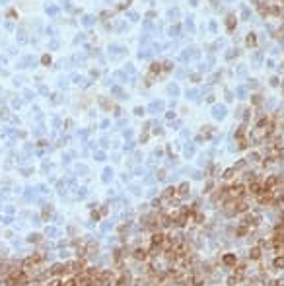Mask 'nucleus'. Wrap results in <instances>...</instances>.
Wrapping results in <instances>:
<instances>
[{
	"label": "nucleus",
	"instance_id": "obj_1",
	"mask_svg": "<svg viewBox=\"0 0 284 286\" xmlns=\"http://www.w3.org/2000/svg\"><path fill=\"white\" fill-rule=\"evenodd\" d=\"M222 210H224L226 216H236V214H237V202H236V199H234V201H228V202L224 204Z\"/></svg>",
	"mask_w": 284,
	"mask_h": 286
},
{
	"label": "nucleus",
	"instance_id": "obj_2",
	"mask_svg": "<svg viewBox=\"0 0 284 286\" xmlns=\"http://www.w3.org/2000/svg\"><path fill=\"white\" fill-rule=\"evenodd\" d=\"M243 193H245V187L241 185V183H237V185L230 187V197H232V199H241Z\"/></svg>",
	"mask_w": 284,
	"mask_h": 286
},
{
	"label": "nucleus",
	"instance_id": "obj_3",
	"mask_svg": "<svg viewBox=\"0 0 284 286\" xmlns=\"http://www.w3.org/2000/svg\"><path fill=\"white\" fill-rule=\"evenodd\" d=\"M222 263L226 267H236V263H237V257L234 253H226L224 257H222Z\"/></svg>",
	"mask_w": 284,
	"mask_h": 286
},
{
	"label": "nucleus",
	"instance_id": "obj_4",
	"mask_svg": "<svg viewBox=\"0 0 284 286\" xmlns=\"http://www.w3.org/2000/svg\"><path fill=\"white\" fill-rule=\"evenodd\" d=\"M133 257H134L136 261H144V259L148 257V251H146V249H142V247H138V249H134Z\"/></svg>",
	"mask_w": 284,
	"mask_h": 286
},
{
	"label": "nucleus",
	"instance_id": "obj_5",
	"mask_svg": "<svg viewBox=\"0 0 284 286\" xmlns=\"http://www.w3.org/2000/svg\"><path fill=\"white\" fill-rule=\"evenodd\" d=\"M249 193H251V195H255V197H259L261 193H263V185H259L257 181H253L251 185H249Z\"/></svg>",
	"mask_w": 284,
	"mask_h": 286
},
{
	"label": "nucleus",
	"instance_id": "obj_6",
	"mask_svg": "<svg viewBox=\"0 0 284 286\" xmlns=\"http://www.w3.org/2000/svg\"><path fill=\"white\" fill-rule=\"evenodd\" d=\"M259 220H261L259 214H249V216L245 218V226H257V224H259Z\"/></svg>",
	"mask_w": 284,
	"mask_h": 286
},
{
	"label": "nucleus",
	"instance_id": "obj_7",
	"mask_svg": "<svg viewBox=\"0 0 284 286\" xmlns=\"http://www.w3.org/2000/svg\"><path fill=\"white\" fill-rule=\"evenodd\" d=\"M164 239H165L164 234H162V232H156L154 236H152V243H154V245H162V243H164Z\"/></svg>",
	"mask_w": 284,
	"mask_h": 286
},
{
	"label": "nucleus",
	"instance_id": "obj_8",
	"mask_svg": "<svg viewBox=\"0 0 284 286\" xmlns=\"http://www.w3.org/2000/svg\"><path fill=\"white\" fill-rule=\"evenodd\" d=\"M130 284V275H123L117 282H115V286H128Z\"/></svg>",
	"mask_w": 284,
	"mask_h": 286
},
{
	"label": "nucleus",
	"instance_id": "obj_9",
	"mask_svg": "<svg viewBox=\"0 0 284 286\" xmlns=\"http://www.w3.org/2000/svg\"><path fill=\"white\" fill-rule=\"evenodd\" d=\"M187 193H189V183H181L179 189H177V195L179 197H185Z\"/></svg>",
	"mask_w": 284,
	"mask_h": 286
},
{
	"label": "nucleus",
	"instance_id": "obj_10",
	"mask_svg": "<svg viewBox=\"0 0 284 286\" xmlns=\"http://www.w3.org/2000/svg\"><path fill=\"white\" fill-rule=\"evenodd\" d=\"M160 251H162V245H154V243H152V247H150V255H152V257H158V255H160Z\"/></svg>",
	"mask_w": 284,
	"mask_h": 286
},
{
	"label": "nucleus",
	"instance_id": "obj_11",
	"mask_svg": "<svg viewBox=\"0 0 284 286\" xmlns=\"http://www.w3.org/2000/svg\"><path fill=\"white\" fill-rule=\"evenodd\" d=\"M249 257H251V259H255V261H257V259H261V249H259V247H253L251 251H249Z\"/></svg>",
	"mask_w": 284,
	"mask_h": 286
},
{
	"label": "nucleus",
	"instance_id": "obj_12",
	"mask_svg": "<svg viewBox=\"0 0 284 286\" xmlns=\"http://www.w3.org/2000/svg\"><path fill=\"white\" fill-rule=\"evenodd\" d=\"M64 270H68V269H64L62 265H53V269H51V275H61V273H64Z\"/></svg>",
	"mask_w": 284,
	"mask_h": 286
},
{
	"label": "nucleus",
	"instance_id": "obj_13",
	"mask_svg": "<svg viewBox=\"0 0 284 286\" xmlns=\"http://www.w3.org/2000/svg\"><path fill=\"white\" fill-rule=\"evenodd\" d=\"M273 265H274V269H284V257H276L273 261Z\"/></svg>",
	"mask_w": 284,
	"mask_h": 286
},
{
	"label": "nucleus",
	"instance_id": "obj_14",
	"mask_svg": "<svg viewBox=\"0 0 284 286\" xmlns=\"http://www.w3.org/2000/svg\"><path fill=\"white\" fill-rule=\"evenodd\" d=\"M175 191H177L175 187H167V189H165V193H164V197H165V199H169V197L175 195Z\"/></svg>",
	"mask_w": 284,
	"mask_h": 286
},
{
	"label": "nucleus",
	"instance_id": "obj_15",
	"mask_svg": "<svg viewBox=\"0 0 284 286\" xmlns=\"http://www.w3.org/2000/svg\"><path fill=\"white\" fill-rule=\"evenodd\" d=\"M247 232H249V228H247V226H239V228L236 230V234H237V236H245Z\"/></svg>",
	"mask_w": 284,
	"mask_h": 286
},
{
	"label": "nucleus",
	"instance_id": "obj_16",
	"mask_svg": "<svg viewBox=\"0 0 284 286\" xmlns=\"http://www.w3.org/2000/svg\"><path fill=\"white\" fill-rule=\"evenodd\" d=\"M202 220H205V214H202V212H196V214H195V222L202 224Z\"/></svg>",
	"mask_w": 284,
	"mask_h": 286
},
{
	"label": "nucleus",
	"instance_id": "obj_17",
	"mask_svg": "<svg viewBox=\"0 0 284 286\" xmlns=\"http://www.w3.org/2000/svg\"><path fill=\"white\" fill-rule=\"evenodd\" d=\"M237 280H239V276H230V278H228V284H230V286H236Z\"/></svg>",
	"mask_w": 284,
	"mask_h": 286
},
{
	"label": "nucleus",
	"instance_id": "obj_18",
	"mask_svg": "<svg viewBox=\"0 0 284 286\" xmlns=\"http://www.w3.org/2000/svg\"><path fill=\"white\" fill-rule=\"evenodd\" d=\"M234 171H236V170H226V171H224V179H230V177H234Z\"/></svg>",
	"mask_w": 284,
	"mask_h": 286
},
{
	"label": "nucleus",
	"instance_id": "obj_19",
	"mask_svg": "<svg viewBox=\"0 0 284 286\" xmlns=\"http://www.w3.org/2000/svg\"><path fill=\"white\" fill-rule=\"evenodd\" d=\"M228 29H234V16H228V21H226Z\"/></svg>",
	"mask_w": 284,
	"mask_h": 286
},
{
	"label": "nucleus",
	"instance_id": "obj_20",
	"mask_svg": "<svg viewBox=\"0 0 284 286\" xmlns=\"http://www.w3.org/2000/svg\"><path fill=\"white\" fill-rule=\"evenodd\" d=\"M247 45H249V47H251V45H255V35H253V33L249 35V37H247Z\"/></svg>",
	"mask_w": 284,
	"mask_h": 286
},
{
	"label": "nucleus",
	"instance_id": "obj_21",
	"mask_svg": "<svg viewBox=\"0 0 284 286\" xmlns=\"http://www.w3.org/2000/svg\"><path fill=\"white\" fill-rule=\"evenodd\" d=\"M41 239V236H39V234H33V236L29 238V241H39Z\"/></svg>",
	"mask_w": 284,
	"mask_h": 286
},
{
	"label": "nucleus",
	"instance_id": "obj_22",
	"mask_svg": "<svg viewBox=\"0 0 284 286\" xmlns=\"http://www.w3.org/2000/svg\"><path fill=\"white\" fill-rule=\"evenodd\" d=\"M49 286H62V282H61V280H51Z\"/></svg>",
	"mask_w": 284,
	"mask_h": 286
},
{
	"label": "nucleus",
	"instance_id": "obj_23",
	"mask_svg": "<svg viewBox=\"0 0 284 286\" xmlns=\"http://www.w3.org/2000/svg\"><path fill=\"white\" fill-rule=\"evenodd\" d=\"M212 187H214V183H212V181H208V183H206V191H205V193H210V189H212Z\"/></svg>",
	"mask_w": 284,
	"mask_h": 286
},
{
	"label": "nucleus",
	"instance_id": "obj_24",
	"mask_svg": "<svg viewBox=\"0 0 284 286\" xmlns=\"http://www.w3.org/2000/svg\"><path fill=\"white\" fill-rule=\"evenodd\" d=\"M162 68H160V64H152V72H160Z\"/></svg>",
	"mask_w": 284,
	"mask_h": 286
},
{
	"label": "nucleus",
	"instance_id": "obj_25",
	"mask_svg": "<svg viewBox=\"0 0 284 286\" xmlns=\"http://www.w3.org/2000/svg\"><path fill=\"white\" fill-rule=\"evenodd\" d=\"M49 62H51V57L45 55V57H43V64H49Z\"/></svg>",
	"mask_w": 284,
	"mask_h": 286
},
{
	"label": "nucleus",
	"instance_id": "obj_26",
	"mask_svg": "<svg viewBox=\"0 0 284 286\" xmlns=\"http://www.w3.org/2000/svg\"><path fill=\"white\" fill-rule=\"evenodd\" d=\"M280 158H284V152H280Z\"/></svg>",
	"mask_w": 284,
	"mask_h": 286
}]
</instances>
